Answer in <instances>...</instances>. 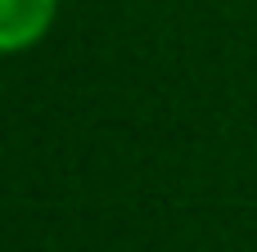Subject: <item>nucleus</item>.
<instances>
[{
  "instance_id": "1",
  "label": "nucleus",
  "mask_w": 257,
  "mask_h": 252,
  "mask_svg": "<svg viewBox=\"0 0 257 252\" xmlns=\"http://www.w3.org/2000/svg\"><path fill=\"white\" fill-rule=\"evenodd\" d=\"M59 0H0V54H23L50 36Z\"/></svg>"
}]
</instances>
